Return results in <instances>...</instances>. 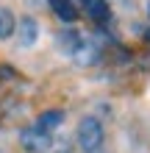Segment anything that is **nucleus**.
<instances>
[{
	"label": "nucleus",
	"mask_w": 150,
	"mask_h": 153,
	"mask_svg": "<svg viewBox=\"0 0 150 153\" xmlns=\"http://www.w3.org/2000/svg\"><path fill=\"white\" fill-rule=\"evenodd\" d=\"M75 139H78V148L83 153H98L103 148V139H106L103 123L98 117H83L75 128Z\"/></svg>",
	"instance_id": "f257e3e1"
},
{
	"label": "nucleus",
	"mask_w": 150,
	"mask_h": 153,
	"mask_svg": "<svg viewBox=\"0 0 150 153\" xmlns=\"http://www.w3.org/2000/svg\"><path fill=\"white\" fill-rule=\"evenodd\" d=\"M20 145L28 150V153H47L53 148V134H45L39 128H22L20 131Z\"/></svg>",
	"instance_id": "f03ea898"
},
{
	"label": "nucleus",
	"mask_w": 150,
	"mask_h": 153,
	"mask_svg": "<svg viewBox=\"0 0 150 153\" xmlns=\"http://www.w3.org/2000/svg\"><path fill=\"white\" fill-rule=\"evenodd\" d=\"M69 59H72L78 67H92V64H98V61H100V48H98L92 39H83V36H81Z\"/></svg>",
	"instance_id": "7ed1b4c3"
},
{
	"label": "nucleus",
	"mask_w": 150,
	"mask_h": 153,
	"mask_svg": "<svg viewBox=\"0 0 150 153\" xmlns=\"http://www.w3.org/2000/svg\"><path fill=\"white\" fill-rule=\"evenodd\" d=\"M61 123H64V111H61V109H47V111H42L36 117L33 128H39V131H45V134H53Z\"/></svg>",
	"instance_id": "20e7f679"
},
{
	"label": "nucleus",
	"mask_w": 150,
	"mask_h": 153,
	"mask_svg": "<svg viewBox=\"0 0 150 153\" xmlns=\"http://www.w3.org/2000/svg\"><path fill=\"white\" fill-rule=\"evenodd\" d=\"M17 28H20V45H22V48H31V45L36 42V36H39V22L33 20V17H22Z\"/></svg>",
	"instance_id": "39448f33"
},
{
	"label": "nucleus",
	"mask_w": 150,
	"mask_h": 153,
	"mask_svg": "<svg viewBox=\"0 0 150 153\" xmlns=\"http://www.w3.org/2000/svg\"><path fill=\"white\" fill-rule=\"evenodd\" d=\"M50 8L61 22H75L78 20V8L72 6V0H50Z\"/></svg>",
	"instance_id": "423d86ee"
},
{
	"label": "nucleus",
	"mask_w": 150,
	"mask_h": 153,
	"mask_svg": "<svg viewBox=\"0 0 150 153\" xmlns=\"http://www.w3.org/2000/svg\"><path fill=\"white\" fill-rule=\"evenodd\" d=\"M81 3H83L86 14H89L95 22H106V20L111 17V8H109L106 0H81Z\"/></svg>",
	"instance_id": "0eeeda50"
},
{
	"label": "nucleus",
	"mask_w": 150,
	"mask_h": 153,
	"mask_svg": "<svg viewBox=\"0 0 150 153\" xmlns=\"http://www.w3.org/2000/svg\"><path fill=\"white\" fill-rule=\"evenodd\" d=\"M17 31V20L8 8H0V39H8Z\"/></svg>",
	"instance_id": "6e6552de"
},
{
	"label": "nucleus",
	"mask_w": 150,
	"mask_h": 153,
	"mask_svg": "<svg viewBox=\"0 0 150 153\" xmlns=\"http://www.w3.org/2000/svg\"><path fill=\"white\" fill-rule=\"evenodd\" d=\"M78 33H72V31H64V33H58V39H56V45L61 50L67 53V56H72V50H75V45H78Z\"/></svg>",
	"instance_id": "1a4fd4ad"
},
{
	"label": "nucleus",
	"mask_w": 150,
	"mask_h": 153,
	"mask_svg": "<svg viewBox=\"0 0 150 153\" xmlns=\"http://www.w3.org/2000/svg\"><path fill=\"white\" fill-rule=\"evenodd\" d=\"M147 20H150V0H147Z\"/></svg>",
	"instance_id": "9d476101"
},
{
	"label": "nucleus",
	"mask_w": 150,
	"mask_h": 153,
	"mask_svg": "<svg viewBox=\"0 0 150 153\" xmlns=\"http://www.w3.org/2000/svg\"><path fill=\"white\" fill-rule=\"evenodd\" d=\"M58 153H67V150H58Z\"/></svg>",
	"instance_id": "9b49d317"
},
{
	"label": "nucleus",
	"mask_w": 150,
	"mask_h": 153,
	"mask_svg": "<svg viewBox=\"0 0 150 153\" xmlns=\"http://www.w3.org/2000/svg\"><path fill=\"white\" fill-rule=\"evenodd\" d=\"M0 153H3V150H0Z\"/></svg>",
	"instance_id": "f8f14e48"
}]
</instances>
